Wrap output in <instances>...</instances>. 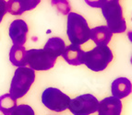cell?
<instances>
[{
	"label": "cell",
	"mask_w": 132,
	"mask_h": 115,
	"mask_svg": "<svg viewBox=\"0 0 132 115\" xmlns=\"http://www.w3.org/2000/svg\"><path fill=\"white\" fill-rule=\"evenodd\" d=\"M90 29L83 16L75 12L68 14L67 34L72 44L81 45L90 40Z\"/></svg>",
	"instance_id": "1"
},
{
	"label": "cell",
	"mask_w": 132,
	"mask_h": 115,
	"mask_svg": "<svg viewBox=\"0 0 132 115\" xmlns=\"http://www.w3.org/2000/svg\"><path fill=\"white\" fill-rule=\"evenodd\" d=\"M102 13L107 22L108 29L113 33H123L127 30V23L123 16V8L117 0H107L101 7Z\"/></svg>",
	"instance_id": "2"
},
{
	"label": "cell",
	"mask_w": 132,
	"mask_h": 115,
	"mask_svg": "<svg viewBox=\"0 0 132 115\" xmlns=\"http://www.w3.org/2000/svg\"><path fill=\"white\" fill-rule=\"evenodd\" d=\"M35 80V72L30 67H18L11 80L9 94L15 99L24 97Z\"/></svg>",
	"instance_id": "3"
},
{
	"label": "cell",
	"mask_w": 132,
	"mask_h": 115,
	"mask_svg": "<svg viewBox=\"0 0 132 115\" xmlns=\"http://www.w3.org/2000/svg\"><path fill=\"white\" fill-rule=\"evenodd\" d=\"M113 53L107 45H100L89 52H85L83 64L94 72H101L106 69L113 61Z\"/></svg>",
	"instance_id": "4"
},
{
	"label": "cell",
	"mask_w": 132,
	"mask_h": 115,
	"mask_svg": "<svg viewBox=\"0 0 132 115\" xmlns=\"http://www.w3.org/2000/svg\"><path fill=\"white\" fill-rule=\"evenodd\" d=\"M70 98L55 88H47L42 94V102L50 111L62 112L68 108Z\"/></svg>",
	"instance_id": "5"
},
{
	"label": "cell",
	"mask_w": 132,
	"mask_h": 115,
	"mask_svg": "<svg viewBox=\"0 0 132 115\" xmlns=\"http://www.w3.org/2000/svg\"><path fill=\"white\" fill-rule=\"evenodd\" d=\"M26 62L32 70L46 71L53 68L56 58L44 49H31L26 53Z\"/></svg>",
	"instance_id": "6"
},
{
	"label": "cell",
	"mask_w": 132,
	"mask_h": 115,
	"mask_svg": "<svg viewBox=\"0 0 132 115\" xmlns=\"http://www.w3.org/2000/svg\"><path fill=\"white\" fill-rule=\"evenodd\" d=\"M99 100L92 94H84L70 100L68 108L73 115H90L96 112Z\"/></svg>",
	"instance_id": "7"
},
{
	"label": "cell",
	"mask_w": 132,
	"mask_h": 115,
	"mask_svg": "<svg viewBox=\"0 0 132 115\" xmlns=\"http://www.w3.org/2000/svg\"><path fill=\"white\" fill-rule=\"evenodd\" d=\"M28 24L23 20H15L9 26V37L14 44L23 45L27 42Z\"/></svg>",
	"instance_id": "8"
},
{
	"label": "cell",
	"mask_w": 132,
	"mask_h": 115,
	"mask_svg": "<svg viewBox=\"0 0 132 115\" xmlns=\"http://www.w3.org/2000/svg\"><path fill=\"white\" fill-rule=\"evenodd\" d=\"M98 115H121L122 102L114 97H107L98 103Z\"/></svg>",
	"instance_id": "9"
},
{
	"label": "cell",
	"mask_w": 132,
	"mask_h": 115,
	"mask_svg": "<svg viewBox=\"0 0 132 115\" xmlns=\"http://www.w3.org/2000/svg\"><path fill=\"white\" fill-rule=\"evenodd\" d=\"M41 0H9L7 10L14 16H20L25 11L34 9L40 4Z\"/></svg>",
	"instance_id": "10"
},
{
	"label": "cell",
	"mask_w": 132,
	"mask_h": 115,
	"mask_svg": "<svg viewBox=\"0 0 132 115\" xmlns=\"http://www.w3.org/2000/svg\"><path fill=\"white\" fill-rule=\"evenodd\" d=\"M85 52L82 50L80 45L70 44L65 48L61 55L64 60L70 65H80L83 64V59Z\"/></svg>",
	"instance_id": "11"
},
{
	"label": "cell",
	"mask_w": 132,
	"mask_h": 115,
	"mask_svg": "<svg viewBox=\"0 0 132 115\" xmlns=\"http://www.w3.org/2000/svg\"><path fill=\"white\" fill-rule=\"evenodd\" d=\"M131 90V82L128 78H118L114 79L111 86V92L113 97L117 98L119 100L130 95Z\"/></svg>",
	"instance_id": "12"
},
{
	"label": "cell",
	"mask_w": 132,
	"mask_h": 115,
	"mask_svg": "<svg viewBox=\"0 0 132 115\" xmlns=\"http://www.w3.org/2000/svg\"><path fill=\"white\" fill-rule=\"evenodd\" d=\"M113 37V32L108 29L107 26H98L90 30V39L94 42L97 46L107 45L111 42Z\"/></svg>",
	"instance_id": "13"
},
{
	"label": "cell",
	"mask_w": 132,
	"mask_h": 115,
	"mask_svg": "<svg viewBox=\"0 0 132 115\" xmlns=\"http://www.w3.org/2000/svg\"><path fill=\"white\" fill-rule=\"evenodd\" d=\"M26 49L22 45L13 44L9 51V61L17 67L26 66Z\"/></svg>",
	"instance_id": "14"
},
{
	"label": "cell",
	"mask_w": 132,
	"mask_h": 115,
	"mask_svg": "<svg viewBox=\"0 0 132 115\" xmlns=\"http://www.w3.org/2000/svg\"><path fill=\"white\" fill-rule=\"evenodd\" d=\"M65 48H66V44L64 40H62L59 37H53L47 41L44 49L48 52L51 55H53L57 59V57L61 55L62 53L64 52Z\"/></svg>",
	"instance_id": "15"
},
{
	"label": "cell",
	"mask_w": 132,
	"mask_h": 115,
	"mask_svg": "<svg viewBox=\"0 0 132 115\" xmlns=\"http://www.w3.org/2000/svg\"><path fill=\"white\" fill-rule=\"evenodd\" d=\"M17 106V100L10 94L0 96V111L5 115H10L11 111Z\"/></svg>",
	"instance_id": "16"
},
{
	"label": "cell",
	"mask_w": 132,
	"mask_h": 115,
	"mask_svg": "<svg viewBox=\"0 0 132 115\" xmlns=\"http://www.w3.org/2000/svg\"><path fill=\"white\" fill-rule=\"evenodd\" d=\"M51 4L62 15H68L71 10L70 4L68 0H51Z\"/></svg>",
	"instance_id": "17"
},
{
	"label": "cell",
	"mask_w": 132,
	"mask_h": 115,
	"mask_svg": "<svg viewBox=\"0 0 132 115\" xmlns=\"http://www.w3.org/2000/svg\"><path fill=\"white\" fill-rule=\"evenodd\" d=\"M10 115H35L33 109L26 104L17 105L16 108L11 111Z\"/></svg>",
	"instance_id": "18"
},
{
	"label": "cell",
	"mask_w": 132,
	"mask_h": 115,
	"mask_svg": "<svg viewBox=\"0 0 132 115\" xmlns=\"http://www.w3.org/2000/svg\"><path fill=\"white\" fill-rule=\"evenodd\" d=\"M88 6L94 8H101L107 0H84Z\"/></svg>",
	"instance_id": "19"
},
{
	"label": "cell",
	"mask_w": 132,
	"mask_h": 115,
	"mask_svg": "<svg viewBox=\"0 0 132 115\" xmlns=\"http://www.w3.org/2000/svg\"><path fill=\"white\" fill-rule=\"evenodd\" d=\"M7 12V1H5V0H0V23H1L3 18L5 17V15H6Z\"/></svg>",
	"instance_id": "20"
},
{
	"label": "cell",
	"mask_w": 132,
	"mask_h": 115,
	"mask_svg": "<svg viewBox=\"0 0 132 115\" xmlns=\"http://www.w3.org/2000/svg\"><path fill=\"white\" fill-rule=\"evenodd\" d=\"M117 1H119V0H117Z\"/></svg>",
	"instance_id": "21"
}]
</instances>
